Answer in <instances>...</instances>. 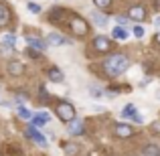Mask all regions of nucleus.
I'll return each instance as SVG.
<instances>
[{
    "mask_svg": "<svg viewBox=\"0 0 160 156\" xmlns=\"http://www.w3.org/2000/svg\"><path fill=\"white\" fill-rule=\"evenodd\" d=\"M112 37H113V39H118V41H126L130 37V33H128V28H124V27H116L112 31Z\"/></svg>",
    "mask_w": 160,
    "mask_h": 156,
    "instance_id": "nucleus-15",
    "label": "nucleus"
},
{
    "mask_svg": "<svg viewBox=\"0 0 160 156\" xmlns=\"http://www.w3.org/2000/svg\"><path fill=\"white\" fill-rule=\"evenodd\" d=\"M132 31H134V37H136V39H142V37L146 35V31H144V27H142V24H136Z\"/></svg>",
    "mask_w": 160,
    "mask_h": 156,
    "instance_id": "nucleus-23",
    "label": "nucleus"
},
{
    "mask_svg": "<svg viewBox=\"0 0 160 156\" xmlns=\"http://www.w3.org/2000/svg\"><path fill=\"white\" fill-rule=\"evenodd\" d=\"M89 93H91V98H103V89L99 85H89Z\"/></svg>",
    "mask_w": 160,
    "mask_h": 156,
    "instance_id": "nucleus-18",
    "label": "nucleus"
},
{
    "mask_svg": "<svg viewBox=\"0 0 160 156\" xmlns=\"http://www.w3.org/2000/svg\"><path fill=\"white\" fill-rule=\"evenodd\" d=\"M0 43H2L4 51H8V49H14V45H16V35H14V33H6V35L0 37Z\"/></svg>",
    "mask_w": 160,
    "mask_h": 156,
    "instance_id": "nucleus-7",
    "label": "nucleus"
},
{
    "mask_svg": "<svg viewBox=\"0 0 160 156\" xmlns=\"http://www.w3.org/2000/svg\"><path fill=\"white\" fill-rule=\"evenodd\" d=\"M113 132H116V136H120V138H128V136H132V134H134V130H132V126H130V124H118Z\"/></svg>",
    "mask_w": 160,
    "mask_h": 156,
    "instance_id": "nucleus-11",
    "label": "nucleus"
},
{
    "mask_svg": "<svg viewBox=\"0 0 160 156\" xmlns=\"http://www.w3.org/2000/svg\"><path fill=\"white\" fill-rule=\"evenodd\" d=\"M27 8H28L31 12H35V14H39V12H41V6H39L37 2H27Z\"/></svg>",
    "mask_w": 160,
    "mask_h": 156,
    "instance_id": "nucleus-25",
    "label": "nucleus"
},
{
    "mask_svg": "<svg viewBox=\"0 0 160 156\" xmlns=\"http://www.w3.org/2000/svg\"><path fill=\"white\" fill-rule=\"evenodd\" d=\"M116 20H118V24H120V27H124V24H128L130 18H128V16H118Z\"/></svg>",
    "mask_w": 160,
    "mask_h": 156,
    "instance_id": "nucleus-26",
    "label": "nucleus"
},
{
    "mask_svg": "<svg viewBox=\"0 0 160 156\" xmlns=\"http://www.w3.org/2000/svg\"><path fill=\"white\" fill-rule=\"evenodd\" d=\"M27 45L31 49H35V51H45L47 49V43L45 41H41V39H37V37H31V35H27Z\"/></svg>",
    "mask_w": 160,
    "mask_h": 156,
    "instance_id": "nucleus-6",
    "label": "nucleus"
},
{
    "mask_svg": "<svg viewBox=\"0 0 160 156\" xmlns=\"http://www.w3.org/2000/svg\"><path fill=\"white\" fill-rule=\"evenodd\" d=\"M6 23H8V10L4 4H0V27H4Z\"/></svg>",
    "mask_w": 160,
    "mask_h": 156,
    "instance_id": "nucleus-20",
    "label": "nucleus"
},
{
    "mask_svg": "<svg viewBox=\"0 0 160 156\" xmlns=\"http://www.w3.org/2000/svg\"><path fill=\"white\" fill-rule=\"evenodd\" d=\"M148 83H150V79H142V81H140V87H144V85H148Z\"/></svg>",
    "mask_w": 160,
    "mask_h": 156,
    "instance_id": "nucleus-30",
    "label": "nucleus"
},
{
    "mask_svg": "<svg viewBox=\"0 0 160 156\" xmlns=\"http://www.w3.org/2000/svg\"><path fill=\"white\" fill-rule=\"evenodd\" d=\"M27 136L31 138L37 146H43V148L47 146V138H45L43 134L39 132V128H35V126H28V128H27Z\"/></svg>",
    "mask_w": 160,
    "mask_h": 156,
    "instance_id": "nucleus-3",
    "label": "nucleus"
},
{
    "mask_svg": "<svg viewBox=\"0 0 160 156\" xmlns=\"http://www.w3.org/2000/svg\"><path fill=\"white\" fill-rule=\"evenodd\" d=\"M49 113L47 112H43V113H39V116H32L31 118V126H35V128H39V126H43V124H49Z\"/></svg>",
    "mask_w": 160,
    "mask_h": 156,
    "instance_id": "nucleus-12",
    "label": "nucleus"
},
{
    "mask_svg": "<svg viewBox=\"0 0 160 156\" xmlns=\"http://www.w3.org/2000/svg\"><path fill=\"white\" fill-rule=\"evenodd\" d=\"M154 27H156L158 31H160V16H156V20H154Z\"/></svg>",
    "mask_w": 160,
    "mask_h": 156,
    "instance_id": "nucleus-29",
    "label": "nucleus"
},
{
    "mask_svg": "<svg viewBox=\"0 0 160 156\" xmlns=\"http://www.w3.org/2000/svg\"><path fill=\"white\" fill-rule=\"evenodd\" d=\"M27 55H28V57H39V51H35V49L28 47V49H27Z\"/></svg>",
    "mask_w": 160,
    "mask_h": 156,
    "instance_id": "nucleus-27",
    "label": "nucleus"
},
{
    "mask_svg": "<svg viewBox=\"0 0 160 156\" xmlns=\"http://www.w3.org/2000/svg\"><path fill=\"white\" fill-rule=\"evenodd\" d=\"M158 152H160V148L154 146V144H148L144 148V156H158Z\"/></svg>",
    "mask_w": 160,
    "mask_h": 156,
    "instance_id": "nucleus-19",
    "label": "nucleus"
},
{
    "mask_svg": "<svg viewBox=\"0 0 160 156\" xmlns=\"http://www.w3.org/2000/svg\"><path fill=\"white\" fill-rule=\"evenodd\" d=\"M144 16H146V12H144V8H142V6H132V8H130V12H128V18L136 20V23L144 20Z\"/></svg>",
    "mask_w": 160,
    "mask_h": 156,
    "instance_id": "nucleus-8",
    "label": "nucleus"
},
{
    "mask_svg": "<svg viewBox=\"0 0 160 156\" xmlns=\"http://www.w3.org/2000/svg\"><path fill=\"white\" fill-rule=\"evenodd\" d=\"M91 18H93V23L98 24V27H106V24H108V18L102 14V12H98V10L91 12Z\"/></svg>",
    "mask_w": 160,
    "mask_h": 156,
    "instance_id": "nucleus-17",
    "label": "nucleus"
},
{
    "mask_svg": "<svg viewBox=\"0 0 160 156\" xmlns=\"http://www.w3.org/2000/svg\"><path fill=\"white\" fill-rule=\"evenodd\" d=\"M8 71H10V73H22V65H20L18 61H14V63H10V65H8Z\"/></svg>",
    "mask_w": 160,
    "mask_h": 156,
    "instance_id": "nucleus-21",
    "label": "nucleus"
},
{
    "mask_svg": "<svg viewBox=\"0 0 160 156\" xmlns=\"http://www.w3.org/2000/svg\"><path fill=\"white\" fill-rule=\"evenodd\" d=\"M93 47L98 49V51H108V49L112 47V41H109L108 37H95L93 39Z\"/></svg>",
    "mask_w": 160,
    "mask_h": 156,
    "instance_id": "nucleus-10",
    "label": "nucleus"
},
{
    "mask_svg": "<svg viewBox=\"0 0 160 156\" xmlns=\"http://www.w3.org/2000/svg\"><path fill=\"white\" fill-rule=\"evenodd\" d=\"M136 113H138V109H136V105H134V103L124 105V109H122V118H124V120H134Z\"/></svg>",
    "mask_w": 160,
    "mask_h": 156,
    "instance_id": "nucleus-14",
    "label": "nucleus"
},
{
    "mask_svg": "<svg viewBox=\"0 0 160 156\" xmlns=\"http://www.w3.org/2000/svg\"><path fill=\"white\" fill-rule=\"evenodd\" d=\"M47 45H53V47H57V45H71V41L67 37L57 35V33H51V35H47Z\"/></svg>",
    "mask_w": 160,
    "mask_h": 156,
    "instance_id": "nucleus-5",
    "label": "nucleus"
},
{
    "mask_svg": "<svg viewBox=\"0 0 160 156\" xmlns=\"http://www.w3.org/2000/svg\"><path fill=\"white\" fill-rule=\"evenodd\" d=\"M83 132H85V128H83V122L81 120L73 118L71 122H67V134H69V136H81Z\"/></svg>",
    "mask_w": 160,
    "mask_h": 156,
    "instance_id": "nucleus-4",
    "label": "nucleus"
},
{
    "mask_svg": "<svg viewBox=\"0 0 160 156\" xmlns=\"http://www.w3.org/2000/svg\"><path fill=\"white\" fill-rule=\"evenodd\" d=\"M57 116H59V120H63V122H71L75 118V108L71 103L63 102V103H59V108H57Z\"/></svg>",
    "mask_w": 160,
    "mask_h": 156,
    "instance_id": "nucleus-2",
    "label": "nucleus"
},
{
    "mask_svg": "<svg viewBox=\"0 0 160 156\" xmlns=\"http://www.w3.org/2000/svg\"><path fill=\"white\" fill-rule=\"evenodd\" d=\"M158 156H160V152H158Z\"/></svg>",
    "mask_w": 160,
    "mask_h": 156,
    "instance_id": "nucleus-32",
    "label": "nucleus"
},
{
    "mask_svg": "<svg viewBox=\"0 0 160 156\" xmlns=\"http://www.w3.org/2000/svg\"><path fill=\"white\" fill-rule=\"evenodd\" d=\"M156 39H158V43H160V33H158V37H156Z\"/></svg>",
    "mask_w": 160,
    "mask_h": 156,
    "instance_id": "nucleus-31",
    "label": "nucleus"
},
{
    "mask_svg": "<svg viewBox=\"0 0 160 156\" xmlns=\"http://www.w3.org/2000/svg\"><path fill=\"white\" fill-rule=\"evenodd\" d=\"M128 65H130L128 57H126V55H120V53L112 55V57H108L106 61H103V69H106V73L109 75V77L122 75L126 69H128Z\"/></svg>",
    "mask_w": 160,
    "mask_h": 156,
    "instance_id": "nucleus-1",
    "label": "nucleus"
},
{
    "mask_svg": "<svg viewBox=\"0 0 160 156\" xmlns=\"http://www.w3.org/2000/svg\"><path fill=\"white\" fill-rule=\"evenodd\" d=\"M134 122H136V124H142V122H144V118H142L140 113H136V116H134Z\"/></svg>",
    "mask_w": 160,
    "mask_h": 156,
    "instance_id": "nucleus-28",
    "label": "nucleus"
},
{
    "mask_svg": "<svg viewBox=\"0 0 160 156\" xmlns=\"http://www.w3.org/2000/svg\"><path fill=\"white\" fill-rule=\"evenodd\" d=\"M93 4L98 8H108V6H112V0H93Z\"/></svg>",
    "mask_w": 160,
    "mask_h": 156,
    "instance_id": "nucleus-24",
    "label": "nucleus"
},
{
    "mask_svg": "<svg viewBox=\"0 0 160 156\" xmlns=\"http://www.w3.org/2000/svg\"><path fill=\"white\" fill-rule=\"evenodd\" d=\"M47 77L51 79V81L59 83V81H63V79H65V75H63V71H61V69H57V67H49V71H47Z\"/></svg>",
    "mask_w": 160,
    "mask_h": 156,
    "instance_id": "nucleus-13",
    "label": "nucleus"
},
{
    "mask_svg": "<svg viewBox=\"0 0 160 156\" xmlns=\"http://www.w3.org/2000/svg\"><path fill=\"white\" fill-rule=\"evenodd\" d=\"M16 116H18L20 120H31L32 112H31V109H27L24 105H16Z\"/></svg>",
    "mask_w": 160,
    "mask_h": 156,
    "instance_id": "nucleus-16",
    "label": "nucleus"
},
{
    "mask_svg": "<svg viewBox=\"0 0 160 156\" xmlns=\"http://www.w3.org/2000/svg\"><path fill=\"white\" fill-rule=\"evenodd\" d=\"M71 28H73L77 35H85L87 33V23L83 18H73L71 20Z\"/></svg>",
    "mask_w": 160,
    "mask_h": 156,
    "instance_id": "nucleus-9",
    "label": "nucleus"
},
{
    "mask_svg": "<svg viewBox=\"0 0 160 156\" xmlns=\"http://www.w3.org/2000/svg\"><path fill=\"white\" fill-rule=\"evenodd\" d=\"M79 152V146L77 144H67L65 146V154L67 156H73V154H77Z\"/></svg>",
    "mask_w": 160,
    "mask_h": 156,
    "instance_id": "nucleus-22",
    "label": "nucleus"
}]
</instances>
